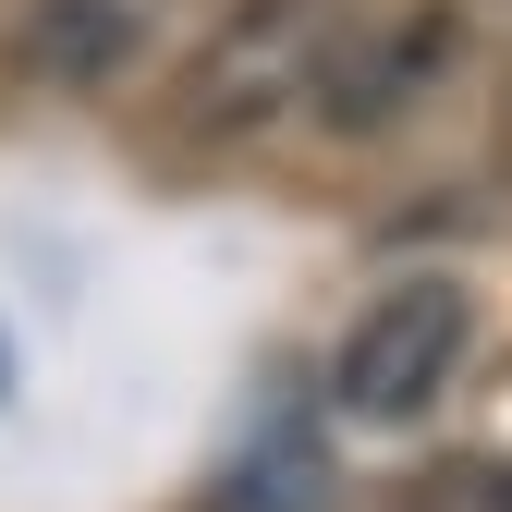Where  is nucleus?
<instances>
[{"label":"nucleus","mask_w":512,"mask_h":512,"mask_svg":"<svg viewBox=\"0 0 512 512\" xmlns=\"http://www.w3.org/2000/svg\"><path fill=\"white\" fill-rule=\"evenodd\" d=\"M464 354H476L464 281H403V293H378L354 330H342L330 391H342V415H366V427H403V415H427V403L464 378Z\"/></svg>","instance_id":"1"},{"label":"nucleus","mask_w":512,"mask_h":512,"mask_svg":"<svg viewBox=\"0 0 512 512\" xmlns=\"http://www.w3.org/2000/svg\"><path fill=\"white\" fill-rule=\"evenodd\" d=\"M305 61H317V0H244L208 37V61H196V122L232 135V122L305 98Z\"/></svg>","instance_id":"2"},{"label":"nucleus","mask_w":512,"mask_h":512,"mask_svg":"<svg viewBox=\"0 0 512 512\" xmlns=\"http://www.w3.org/2000/svg\"><path fill=\"white\" fill-rule=\"evenodd\" d=\"M147 25H159V0H37L25 61H37V74H61V86H110L122 61L147 49Z\"/></svg>","instance_id":"3"},{"label":"nucleus","mask_w":512,"mask_h":512,"mask_svg":"<svg viewBox=\"0 0 512 512\" xmlns=\"http://www.w3.org/2000/svg\"><path fill=\"white\" fill-rule=\"evenodd\" d=\"M415 512H512V464H439L415 488Z\"/></svg>","instance_id":"4"}]
</instances>
